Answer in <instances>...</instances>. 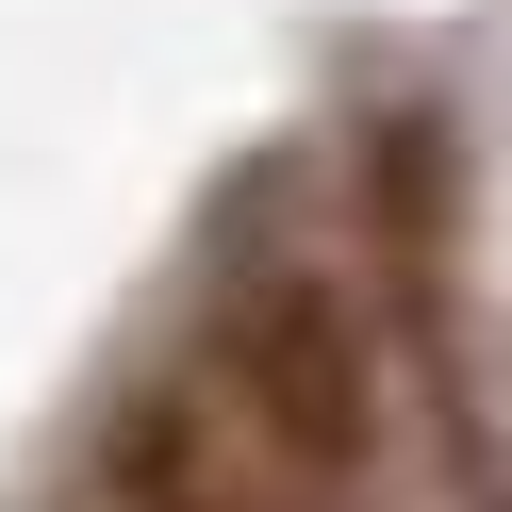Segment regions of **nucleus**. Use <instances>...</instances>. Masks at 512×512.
Wrapping results in <instances>:
<instances>
[{
  "instance_id": "1",
  "label": "nucleus",
  "mask_w": 512,
  "mask_h": 512,
  "mask_svg": "<svg viewBox=\"0 0 512 512\" xmlns=\"http://www.w3.org/2000/svg\"><path fill=\"white\" fill-rule=\"evenodd\" d=\"M166 364L199 380V397L232 413L265 463H298L331 512L364 496V430H380V413H364V314H347L331 265H248L232 298L166 347Z\"/></svg>"
},
{
  "instance_id": "2",
  "label": "nucleus",
  "mask_w": 512,
  "mask_h": 512,
  "mask_svg": "<svg viewBox=\"0 0 512 512\" xmlns=\"http://www.w3.org/2000/svg\"><path fill=\"white\" fill-rule=\"evenodd\" d=\"M100 512H331V496H314L298 463H265V446L166 364V380H133L116 430H100Z\"/></svg>"
}]
</instances>
